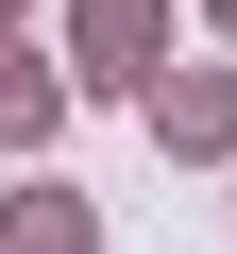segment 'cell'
Wrapping results in <instances>:
<instances>
[{"label":"cell","instance_id":"obj_1","mask_svg":"<svg viewBox=\"0 0 237 254\" xmlns=\"http://www.w3.org/2000/svg\"><path fill=\"white\" fill-rule=\"evenodd\" d=\"M0 254H68V203H17V220H0Z\"/></svg>","mask_w":237,"mask_h":254}]
</instances>
